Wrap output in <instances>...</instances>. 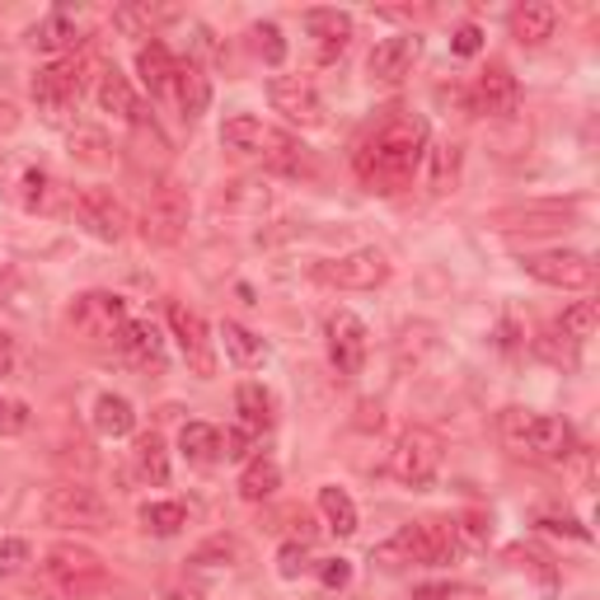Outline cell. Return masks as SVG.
<instances>
[{
	"instance_id": "1",
	"label": "cell",
	"mask_w": 600,
	"mask_h": 600,
	"mask_svg": "<svg viewBox=\"0 0 600 600\" xmlns=\"http://www.w3.org/2000/svg\"><path fill=\"white\" fill-rule=\"evenodd\" d=\"M427 155V122L422 118H390L381 131H371L357 150V174L371 193H404Z\"/></svg>"
},
{
	"instance_id": "2",
	"label": "cell",
	"mask_w": 600,
	"mask_h": 600,
	"mask_svg": "<svg viewBox=\"0 0 600 600\" xmlns=\"http://www.w3.org/2000/svg\"><path fill=\"white\" fill-rule=\"evenodd\" d=\"M498 432H502V446L521 460H535V464H559L572 451V432L568 422L535 413V409H506L498 417Z\"/></svg>"
},
{
	"instance_id": "3",
	"label": "cell",
	"mask_w": 600,
	"mask_h": 600,
	"mask_svg": "<svg viewBox=\"0 0 600 600\" xmlns=\"http://www.w3.org/2000/svg\"><path fill=\"white\" fill-rule=\"evenodd\" d=\"M460 530L451 521H413L381 549V559H404V563H422V568H446L460 559Z\"/></svg>"
},
{
	"instance_id": "4",
	"label": "cell",
	"mask_w": 600,
	"mask_h": 600,
	"mask_svg": "<svg viewBox=\"0 0 600 600\" xmlns=\"http://www.w3.org/2000/svg\"><path fill=\"white\" fill-rule=\"evenodd\" d=\"M42 521L61 530H108L114 525V506L90 483H57L42 498Z\"/></svg>"
},
{
	"instance_id": "5",
	"label": "cell",
	"mask_w": 600,
	"mask_h": 600,
	"mask_svg": "<svg viewBox=\"0 0 600 600\" xmlns=\"http://www.w3.org/2000/svg\"><path fill=\"white\" fill-rule=\"evenodd\" d=\"M42 572H48V582L61 596H90V591H99L108 582L99 553L85 549V544H71V540H61V544L48 549V563H42Z\"/></svg>"
},
{
	"instance_id": "6",
	"label": "cell",
	"mask_w": 600,
	"mask_h": 600,
	"mask_svg": "<svg viewBox=\"0 0 600 600\" xmlns=\"http://www.w3.org/2000/svg\"><path fill=\"white\" fill-rule=\"evenodd\" d=\"M85 57H71V61H52V66H42V71L33 76V104H38V114L42 118H52V122H61L71 108L80 104V95H85Z\"/></svg>"
},
{
	"instance_id": "7",
	"label": "cell",
	"mask_w": 600,
	"mask_h": 600,
	"mask_svg": "<svg viewBox=\"0 0 600 600\" xmlns=\"http://www.w3.org/2000/svg\"><path fill=\"white\" fill-rule=\"evenodd\" d=\"M436 470H441V441H436V432L409 427L404 436L394 441V451H390V474L404 483V488L422 493V488H432Z\"/></svg>"
},
{
	"instance_id": "8",
	"label": "cell",
	"mask_w": 600,
	"mask_h": 600,
	"mask_svg": "<svg viewBox=\"0 0 600 600\" xmlns=\"http://www.w3.org/2000/svg\"><path fill=\"white\" fill-rule=\"evenodd\" d=\"M521 268L544 282V286H559V292H587L596 286V263L577 249H544V254H525Z\"/></svg>"
},
{
	"instance_id": "9",
	"label": "cell",
	"mask_w": 600,
	"mask_h": 600,
	"mask_svg": "<svg viewBox=\"0 0 600 600\" xmlns=\"http://www.w3.org/2000/svg\"><path fill=\"white\" fill-rule=\"evenodd\" d=\"M188 230V197L174 188V184H160L146 193V207H141V235L150 244H179Z\"/></svg>"
},
{
	"instance_id": "10",
	"label": "cell",
	"mask_w": 600,
	"mask_h": 600,
	"mask_svg": "<svg viewBox=\"0 0 600 600\" xmlns=\"http://www.w3.org/2000/svg\"><path fill=\"white\" fill-rule=\"evenodd\" d=\"M127 324V301L118 292H85L71 305V328L80 333L85 343H104L118 338V328Z\"/></svg>"
},
{
	"instance_id": "11",
	"label": "cell",
	"mask_w": 600,
	"mask_h": 600,
	"mask_svg": "<svg viewBox=\"0 0 600 600\" xmlns=\"http://www.w3.org/2000/svg\"><path fill=\"white\" fill-rule=\"evenodd\" d=\"M169 328H174V343H179L188 371L203 375V381H212V375H216V347H212L207 319L197 315V309H188V305H169Z\"/></svg>"
},
{
	"instance_id": "12",
	"label": "cell",
	"mask_w": 600,
	"mask_h": 600,
	"mask_svg": "<svg viewBox=\"0 0 600 600\" xmlns=\"http://www.w3.org/2000/svg\"><path fill=\"white\" fill-rule=\"evenodd\" d=\"M328 362L338 366V375H362L366 352H371V333L352 309H333L328 315Z\"/></svg>"
},
{
	"instance_id": "13",
	"label": "cell",
	"mask_w": 600,
	"mask_h": 600,
	"mask_svg": "<svg viewBox=\"0 0 600 600\" xmlns=\"http://www.w3.org/2000/svg\"><path fill=\"white\" fill-rule=\"evenodd\" d=\"M71 212H76L80 226L90 230L95 239H104V244H118L127 235V207L108 188H80Z\"/></svg>"
},
{
	"instance_id": "14",
	"label": "cell",
	"mask_w": 600,
	"mask_h": 600,
	"mask_svg": "<svg viewBox=\"0 0 600 600\" xmlns=\"http://www.w3.org/2000/svg\"><path fill=\"white\" fill-rule=\"evenodd\" d=\"M268 104L296 127H319L324 122V99H319L315 85L301 80V76H273L268 80Z\"/></svg>"
},
{
	"instance_id": "15",
	"label": "cell",
	"mask_w": 600,
	"mask_h": 600,
	"mask_svg": "<svg viewBox=\"0 0 600 600\" xmlns=\"http://www.w3.org/2000/svg\"><path fill=\"white\" fill-rule=\"evenodd\" d=\"M319 277L333 282V286H343V292H375V286L390 277V263H385L381 249H352L343 258L324 263Z\"/></svg>"
},
{
	"instance_id": "16",
	"label": "cell",
	"mask_w": 600,
	"mask_h": 600,
	"mask_svg": "<svg viewBox=\"0 0 600 600\" xmlns=\"http://www.w3.org/2000/svg\"><path fill=\"white\" fill-rule=\"evenodd\" d=\"M521 108V85L506 66H488V71L474 80V114L483 118H511Z\"/></svg>"
},
{
	"instance_id": "17",
	"label": "cell",
	"mask_w": 600,
	"mask_h": 600,
	"mask_svg": "<svg viewBox=\"0 0 600 600\" xmlns=\"http://www.w3.org/2000/svg\"><path fill=\"white\" fill-rule=\"evenodd\" d=\"M422 52V38L417 33H394V38H381L375 42V52H371V80H381V85H399L409 71H413V61Z\"/></svg>"
},
{
	"instance_id": "18",
	"label": "cell",
	"mask_w": 600,
	"mask_h": 600,
	"mask_svg": "<svg viewBox=\"0 0 600 600\" xmlns=\"http://www.w3.org/2000/svg\"><path fill=\"white\" fill-rule=\"evenodd\" d=\"M118 352L131 362V366H165V333L155 328L150 319H127L118 328Z\"/></svg>"
},
{
	"instance_id": "19",
	"label": "cell",
	"mask_w": 600,
	"mask_h": 600,
	"mask_svg": "<svg viewBox=\"0 0 600 600\" xmlns=\"http://www.w3.org/2000/svg\"><path fill=\"white\" fill-rule=\"evenodd\" d=\"M99 108L104 114H114L118 122H127V127H141V99H137L131 80L118 71V66H104L99 71Z\"/></svg>"
},
{
	"instance_id": "20",
	"label": "cell",
	"mask_w": 600,
	"mask_h": 600,
	"mask_svg": "<svg viewBox=\"0 0 600 600\" xmlns=\"http://www.w3.org/2000/svg\"><path fill=\"white\" fill-rule=\"evenodd\" d=\"M174 71H179V61H174V52L165 48L160 38H150V42H141V48H137V76L150 90V99H160V95L174 90Z\"/></svg>"
},
{
	"instance_id": "21",
	"label": "cell",
	"mask_w": 600,
	"mask_h": 600,
	"mask_svg": "<svg viewBox=\"0 0 600 600\" xmlns=\"http://www.w3.org/2000/svg\"><path fill=\"white\" fill-rule=\"evenodd\" d=\"M305 29H309V38L319 42V57L333 61L347 48V38H352V14H343V10H309Z\"/></svg>"
},
{
	"instance_id": "22",
	"label": "cell",
	"mask_w": 600,
	"mask_h": 600,
	"mask_svg": "<svg viewBox=\"0 0 600 600\" xmlns=\"http://www.w3.org/2000/svg\"><path fill=\"white\" fill-rule=\"evenodd\" d=\"M553 29H559V10H553L549 0H525V6L511 10V33H517L521 42H530V48L553 38Z\"/></svg>"
},
{
	"instance_id": "23",
	"label": "cell",
	"mask_w": 600,
	"mask_h": 600,
	"mask_svg": "<svg viewBox=\"0 0 600 600\" xmlns=\"http://www.w3.org/2000/svg\"><path fill=\"white\" fill-rule=\"evenodd\" d=\"M174 95H179V108L184 118H203L207 104H212V80L197 61H184L179 71H174Z\"/></svg>"
},
{
	"instance_id": "24",
	"label": "cell",
	"mask_w": 600,
	"mask_h": 600,
	"mask_svg": "<svg viewBox=\"0 0 600 600\" xmlns=\"http://www.w3.org/2000/svg\"><path fill=\"white\" fill-rule=\"evenodd\" d=\"M282 488V470H277V460L268 455H254L249 464H244V474H239V498L244 502H268L273 493Z\"/></svg>"
},
{
	"instance_id": "25",
	"label": "cell",
	"mask_w": 600,
	"mask_h": 600,
	"mask_svg": "<svg viewBox=\"0 0 600 600\" xmlns=\"http://www.w3.org/2000/svg\"><path fill=\"white\" fill-rule=\"evenodd\" d=\"M263 141H268V127H263L254 114H230L226 127H220V146L235 155H258Z\"/></svg>"
},
{
	"instance_id": "26",
	"label": "cell",
	"mask_w": 600,
	"mask_h": 600,
	"mask_svg": "<svg viewBox=\"0 0 600 600\" xmlns=\"http://www.w3.org/2000/svg\"><path fill=\"white\" fill-rule=\"evenodd\" d=\"M95 432L99 436H114V441L118 436H131V432H137V409H131L122 394H104L99 404H95Z\"/></svg>"
},
{
	"instance_id": "27",
	"label": "cell",
	"mask_w": 600,
	"mask_h": 600,
	"mask_svg": "<svg viewBox=\"0 0 600 600\" xmlns=\"http://www.w3.org/2000/svg\"><path fill=\"white\" fill-rule=\"evenodd\" d=\"M29 42L38 52H48V57H61V52H71L76 42H80V33H76V19L71 14H48L42 24L29 33Z\"/></svg>"
},
{
	"instance_id": "28",
	"label": "cell",
	"mask_w": 600,
	"mask_h": 600,
	"mask_svg": "<svg viewBox=\"0 0 600 600\" xmlns=\"http://www.w3.org/2000/svg\"><path fill=\"white\" fill-rule=\"evenodd\" d=\"M235 409H239V417H244V427H254V432H268V427H273V413H277L273 394L263 390V385H254V381H244V385L235 390Z\"/></svg>"
},
{
	"instance_id": "29",
	"label": "cell",
	"mask_w": 600,
	"mask_h": 600,
	"mask_svg": "<svg viewBox=\"0 0 600 600\" xmlns=\"http://www.w3.org/2000/svg\"><path fill=\"white\" fill-rule=\"evenodd\" d=\"M179 451H184L188 464H216L220 460V432L212 427V422H184Z\"/></svg>"
},
{
	"instance_id": "30",
	"label": "cell",
	"mask_w": 600,
	"mask_h": 600,
	"mask_svg": "<svg viewBox=\"0 0 600 600\" xmlns=\"http://www.w3.org/2000/svg\"><path fill=\"white\" fill-rule=\"evenodd\" d=\"M319 511H324V521H328V530L333 535H357V502H352L343 488H319Z\"/></svg>"
},
{
	"instance_id": "31",
	"label": "cell",
	"mask_w": 600,
	"mask_h": 600,
	"mask_svg": "<svg viewBox=\"0 0 600 600\" xmlns=\"http://www.w3.org/2000/svg\"><path fill=\"white\" fill-rule=\"evenodd\" d=\"M220 343H226V357L235 366H244V371L263 362V338H258V333H249L244 324H235V319L220 324Z\"/></svg>"
},
{
	"instance_id": "32",
	"label": "cell",
	"mask_w": 600,
	"mask_h": 600,
	"mask_svg": "<svg viewBox=\"0 0 600 600\" xmlns=\"http://www.w3.org/2000/svg\"><path fill=\"white\" fill-rule=\"evenodd\" d=\"M131 455H137V470H141L146 483H155V488L169 483V451H165V441L155 432L137 436V451H131Z\"/></svg>"
},
{
	"instance_id": "33",
	"label": "cell",
	"mask_w": 600,
	"mask_h": 600,
	"mask_svg": "<svg viewBox=\"0 0 600 600\" xmlns=\"http://www.w3.org/2000/svg\"><path fill=\"white\" fill-rule=\"evenodd\" d=\"M141 525L150 530V535L169 540V535H179V530L188 525V511H184V502H146L141 506Z\"/></svg>"
},
{
	"instance_id": "34",
	"label": "cell",
	"mask_w": 600,
	"mask_h": 600,
	"mask_svg": "<svg viewBox=\"0 0 600 600\" xmlns=\"http://www.w3.org/2000/svg\"><path fill=\"white\" fill-rule=\"evenodd\" d=\"M71 155L80 165H114V146H108V137L99 127H71Z\"/></svg>"
},
{
	"instance_id": "35",
	"label": "cell",
	"mask_w": 600,
	"mask_h": 600,
	"mask_svg": "<svg viewBox=\"0 0 600 600\" xmlns=\"http://www.w3.org/2000/svg\"><path fill=\"white\" fill-rule=\"evenodd\" d=\"M596 324H600V305H596V301H577V305L563 309L559 333H563L568 343H587L591 333H596Z\"/></svg>"
},
{
	"instance_id": "36",
	"label": "cell",
	"mask_w": 600,
	"mask_h": 600,
	"mask_svg": "<svg viewBox=\"0 0 600 600\" xmlns=\"http://www.w3.org/2000/svg\"><path fill=\"white\" fill-rule=\"evenodd\" d=\"M535 352H540L544 362H553V366H577V343H568V338H563L559 324L540 333V338H535Z\"/></svg>"
},
{
	"instance_id": "37",
	"label": "cell",
	"mask_w": 600,
	"mask_h": 600,
	"mask_svg": "<svg viewBox=\"0 0 600 600\" xmlns=\"http://www.w3.org/2000/svg\"><path fill=\"white\" fill-rule=\"evenodd\" d=\"M263 146H273V150H263V155H268V165H273V169H286V174H301V169H305V155H301V146H296V141L273 137V131H268V141H263Z\"/></svg>"
},
{
	"instance_id": "38",
	"label": "cell",
	"mask_w": 600,
	"mask_h": 600,
	"mask_svg": "<svg viewBox=\"0 0 600 600\" xmlns=\"http://www.w3.org/2000/svg\"><path fill=\"white\" fill-rule=\"evenodd\" d=\"M249 38H254V48H258L263 61H268V66H282L286 42H282V29H277V24H254Z\"/></svg>"
},
{
	"instance_id": "39",
	"label": "cell",
	"mask_w": 600,
	"mask_h": 600,
	"mask_svg": "<svg viewBox=\"0 0 600 600\" xmlns=\"http://www.w3.org/2000/svg\"><path fill=\"white\" fill-rule=\"evenodd\" d=\"M19 188H24V193H19V203H24L29 212H42V207H48V197H52V179H48V174H42V169H29L24 174V184H19Z\"/></svg>"
},
{
	"instance_id": "40",
	"label": "cell",
	"mask_w": 600,
	"mask_h": 600,
	"mask_svg": "<svg viewBox=\"0 0 600 600\" xmlns=\"http://www.w3.org/2000/svg\"><path fill=\"white\" fill-rule=\"evenodd\" d=\"M29 559H33V544L29 540H0V577L24 572Z\"/></svg>"
},
{
	"instance_id": "41",
	"label": "cell",
	"mask_w": 600,
	"mask_h": 600,
	"mask_svg": "<svg viewBox=\"0 0 600 600\" xmlns=\"http://www.w3.org/2000/svg\"><path fill=\"white\" fill-rule=\"evenodd\" d=\"M305 568H309V563H305V544H301V540H292V544L277 549V572L286 577V582H296Z\"/></svg>"
},
{
	"instance_id": "42",
	"label": "cell",
	"mask_w": 600,
	"mask_h": 600,
	"mask_svg": "<svg viewBox=\"0 0 600 600\" xmlns=\"http://www.w3.org/2000/svg\"><path fill=\"white\" fill-rule=\"evenodd\" d=\"M455 165H460V146H441V155H436V179H432L436 193H451V184H455Z\"/></svg>"
},
{
	"instance_id": "43",
	"label": "cell",
	"mask_w": 600,
	"mask_h": 600,
	"mask_svg": "<svg viewBox=\"0 0 600 600\" xmlns=\"http://www.w3.org/2000/svg\"><path fill=\"white\" fill-rule=\"evenodd\" d=\"M319 582H324L328 591H343V587L352 582V563H347V559H324V563H319Z\"/></svg>"
},
{
	"instance_id": "44",
	"label": "cell",
	"mask_w": 600,
	"mask_h": 600,
	"mask_svg": "<svg viewBox=\"0 0 600 600\" xmlns=\"http://www.w3.org/2000/svg\"><path fill=\"white\" fill-rule=\"evenodd\" d=\"M29 427V404H0V436H19Z\"/></svg>"
},
{
	"instance_id": "45",
	"label": "cell",
	"mask_w": 600,
	"mask_h": 600,
	"mask_svg": "<svg viewBox=\"0 0 600 600\" xmlns=\"http://www.w3.org/2000/svg\"><path fill=\"white\" fill-rule=\"evenodd\" d=\"M207 559H226V563H230V559H239V544L226 540V535H216L212 544H203V549L193 553V563H207Z\"/></svg>"
},
{
	"instance_id": "46",
	"label": "cell",
	"mask_w": 600,
	"mask_h": 600,
	"mask_svg": "<svg viewBox=\"0 0 600 600\" xmlns=\"http://www.w3.org/2000/svg\"><path fill=\"white\" fill-rule=\"evenodd\" d=\"M479 48H483V29H474V24L455 29V38H451V52H455V57H474Z\"/></svg>"
},
{
	"instance_id": "47",
	"label": "cell",
	"mask_w": 600,
	"mask_h": 600,
	"mask_svg": "<svg viewBox=\"0 0 600 600\" xmlns=\"http://www.w3.org/2000/svg\"><path fill=\"white\" fill-rule=\"evenodd\" d=\"M249 455V432H226L220 436V460H244Z\"/></svg>"
},
{
	"instance_id": "48",
	"label": "cell",
	"mask_w": 600,
	"mask_h": 600,
	"mask_svg": "<svg viewBox=\"0 0 600 600\" xmlns=\"http://www.w3.org/2000/svg\"><path fill=\"white\" fill-rule=\"evenodd\" d=\"M540 525L544 530H559V535H572V540H591V530H582L577 521H563V517H544Z\"/></svg>"
},
{
	"instance_id": "49",
	"label": "cell",
	"mask_w": 600,
	"mask_h": 600,
	"mask_svg": "<svg viewBox=\"0 0 600 600\" xmlns=\"http://www.w3.org/2000/svg\"><path fill=\"white\" fill-rule=\"evenodd\" d=\"M10 371H14V338L0 333V375H10Z\"/></svg>"
},
{
	"instance_id": "50",
	"label": "cell",
	"mask_w": 600,
	"mask_h": 600,
	"mask_svg": "<svg viewBox=\"0 0 600 600\" xmlns=\"http://www.w3.org/2000/svg\"><path fill=\"white\" fill-rule=\"evenodd\" d=\"M451 596H455L451 587H417L413 591V600H451Z\"/></svg>"
},
{
	"instance_id": "51",
	"label": "cell",
	"mask_w": 600,
	"mask_h": 600,
	"mask_svg": "<svg viewBox=\"0 0 600 600\" xmlns=\"http://www.w3.org/2000/svg\"><path fill=\"white\" fill-rule=\"evenodd\" d=\"M19 122V114H14V104H0V131H10Z\"/></svg>"
}]
</instances>
